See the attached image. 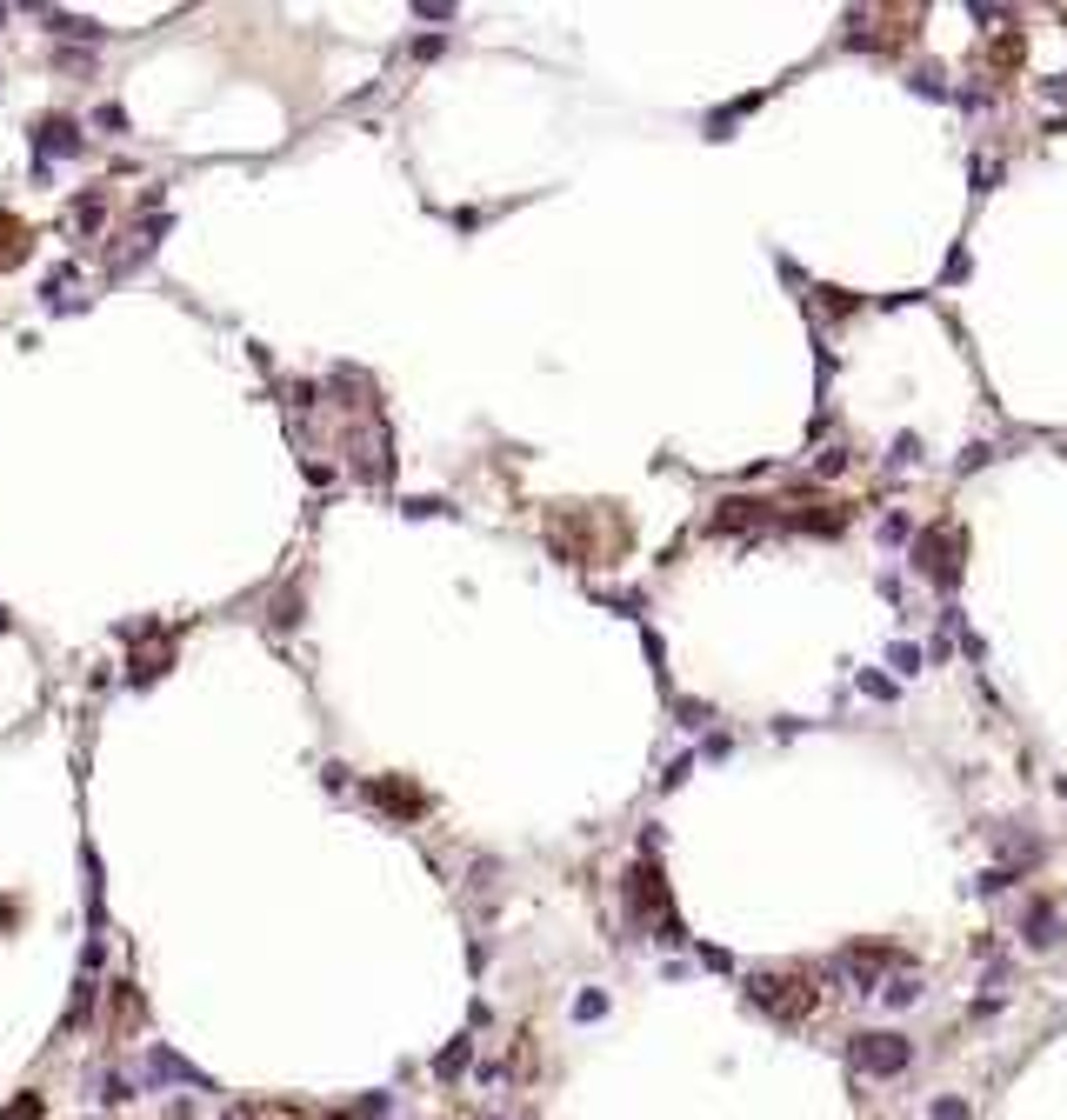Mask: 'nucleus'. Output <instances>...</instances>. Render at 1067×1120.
<instances>
[{"mask_svg":"<svg viewBox=\"0 0 1067 1120\" xmlns=\"http://www.w3.org/2000/svg\"><path fill=\"white\" fill-rule=\"evenodd\" d=\"M227 1120H241V1114H227Z\"/></svg>","mask_w":1067,"mask_h":1120,"instance_id":"6","label":"nucleus"},{"mask_svg":"<svg viewBox=\"0 0 1067 1120\" xmlns=\"http://www.w3.org/2000/svg\"><path fill=\"white\" fill-rule=\"evenodd\" d=\"M908 1060H914V1047L901 1040V1033H861V1040H854V1067H861V1074L888 1080V1074H901Z\"/></svg>","mask_w":1067,"mask_h":1120,"instance_id":"1","label":"nucleus"},{"mask_svg":"<svg viewBox=\"0 0 1067 1120\" xmlns=\"http://www.w3.org/2000/svg\"><path fill=\"white\" fill-rule=\"evenodd\" d=\"M888 1001H894V1008H908V1001H921V981H914V974H894V981H888Z\"/></svg>","mask_w":1067,"mask_h":1120,"instance_id":"3","label":"nucleus"},{"mask_svg":"<svg viewBox=\"0 0 1067 1120\" xmlns=\"http://www.w3.org/2000/svg\"><path fill=\"white\" fill-rule=\"evenodd\" d=\"M1061 941V921H1054V907H1034L1027 914V947H1054Z\"/></svg>","mask_w":1067,"mask_h":1120,"instance_id":"2","label":"nucleus"},{"mask_svg":"<svg viewBox=\"0 0 1067 1120\" xmlns=\"http://www.w3.org/2000/svg\"><path fill=\"white\" fill-rule=\"evenodd\" d=\"M7 1120H41V1100H14V1107H7Z\"/></svg>","mask_w":1067,"mask_h":1120,"instance_id":"5","label":"nucleus"},{"mask_svg":"<svg viewBox=\"0 0 1067 1120\" xmlns=\"http://www.w3.org/2000/svg\"><path fill=\"white\" fill-rule=\"evenodd\" d=\"M934 1120H967V1100H934Z\"/></svg>","mask_w":1067,"mask_h":1120,"instance_id":"4","label":"nucleus"}]
</instances>
